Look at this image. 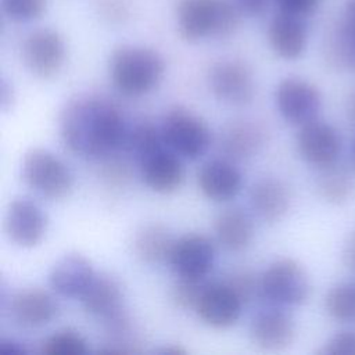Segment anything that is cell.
<instances>
[{
  "label": "cell",
  "instance_id": "7402d4cb",
  "mask_svg": "<svg viewBox=\"0 0 355 355\" xmlns=\"http://www.w3.org/2000/svg\"><path fill=\"white\" fill-rule=\"evenodd\" d=\"M79 300L83 311L101 322L125 309L123 287L118 277L108 272L96 273Z\"/></svg>",
  "mask_w": 355,
  "mask_h": 355
},
{
  "label": "cell",
  "instance_id": "52a82bcc",
  "mask_svg": "<svg viewBox=\"0 0 355 355\" xmlns=\"http://www.w3.org/2000/svg\"><path fill=\"white\" fill-rule=\"evenodd\" d=\"M21 55L32 75L40 79H51L60 73L65 64L67 46L57 31L39 28L25 36Z\"/></svg>",
  "mask_w": 355,
  "mask_h": 355
},
{
  "label": "cell",
  "instance_id": "6da1fadb",
  "mask_svg": "<svg viewBox=\"0 0 355 355\" xmlns=\"http://www.w3.org/2000/svg\"><path fill=\"white\" fill-rule=\"evenodd\" d=\"M129 128L122 111L108 98L78 94L58 115V133L73 155L101 161L125 147Z\"/></svg>",
  "mask_w": 355,
  "mask_h": 355
},
{
  "label": "cell",
  "instance_id": "d590c367",
  "mask_svg": "<svg viewBox=\"0 0 355 355\" xmlns=\"http://www.w3.org/2000/svg\"><path fill=\"white\" fill-rule=\"evenodd\" d=\"M98 12L108 22H122L129 15L128 0H97Z\"/></svg>",
  "mask_w": 355,
  "mask_h": 355
},
{
  "label": "cell",
  "instance_id": "d6986e66",
  "mask_svg": "<svg viewBox=\"0 0 355 355\" xmlns=\"http://www.w3.org/2000/svg\"><path fill=\"white\" fill-rule=\"evenodd\" d=\"M197 184L208 200L226 202L240 193L243 175L232 159L214 158L204 162L198 169Z\"/></svg>",
  "mask_w": 355,
  "mask_h": 355
},
{
  "label": "cell",
  "instance_id": "8fae6325",
  "mask_svg": "<svg viewBox=\"0 0 355 355\" xmlns=\"http://www.w3.org/2000/svg\"><path fill=\"white\" fill-rule=\"evenodd\" d=\"M166 263L178 277H208L215 263V245L204 234H183L175 239Z\"/></svg>",
  "mask_w": 355,
  "mask_h": 355
},
{
  "label": "cell",
  "instance_id": "ab89813d",
  "mask_svg": "<svg viewBox=\"0 0 355 355\" xmlns=\"http://www.w3.org/2000/svg\"><path fill=\"white\" fill-rule=\"evenodd\" d=\"M343 262L349 270H352L355 273V230H352L348 234V237L344 243Z\"/></svg>",
  "mask_w": 355,
  "mask_h": 355
},
{
  "label": "cell",
  "instance_id": "836d02e7",
  "mask_svg": "<svg viewBox=\"0 0 355 355\" xmlns=\"http://www.w3.org/2000/svg\"><path fill=\"white\" fill-rule=\"evenodd\" d=\"M47 7V0H1L3 12L14 22L37 19Z\"/></svg>",
  "mask_w": 355,
  "mask_h": 355
},
{
  "label": "cell",
  "instance_id": "f35d334b",
  "mask_svg": "<svg viewBox=\"0 0 355 355\" xmlns=\"http://www.w3.org/2000/svg\"><path fill=\"white\" fill-rule=\"evenodd\" d=\"M29 349L26 345L15 338L1 337L0 338V354L1 355H25Z\"/></svg>",
  "mask_w": 355,
  "mask_h": 355
},
{
  "label": "cell",
  "instance_id": "7bdbcfd3",
  "mask_svg": "<svg viewBox=\"0 0 355 355\" xmlns=\"http://www.w3.org/2000/svg\"><path fill=\"white\" fill-rule=\"evenodd\" d=\"M352 162H354V166H355V141H354V146H352Z\"/></svg>",
  "mask_w": 355,
  "mask_h": 355
},
{
  "label": "cell",
  "instance_id": "cb8c5ba5",
  "mask_svg": "<svg viewBox=\"0 0 355 355\" xmlns=\"http://www.w3.org/2000/svg\"><path fill=\"white\" fill-rule=\"evenodd\" d=\"M214 233L218 243L230 252L244 251L254 239L251 216L239 207L226 208L214 220Z\"/></svg>",
  "mask_w": 355,
  "mask_h": 355
},
{
  "label": "cell",
  "instance_id": "4316f807",
  "mask_svg": "<svg viewBox=\"0 0 355 355\" xmlns=\"http://www.w3.org/2000/svg\"><path fill=\"white\" fill-rule=\"evenodd\" d=\"M316 191L324 201L330 204H343L348 201L355 190V179L352 173L338 162L318 169Z\"/></svg>",
  "mask_w": 355,
  "mask_h": 355
},
{
  "label": "cell",
  "instance_id": "ba28073f",
  "mask_svg": "<svg viewBox=\"0 0 355 355\" xmlns=\"http://www.w3.org/2000/svg\"><path fill=\"white\" fill-rule=\"evenodd\" d=\"M208 86L212 94L230 105H247L255 96V80L251 68L241 60L223 58L208 69Z\"/></svg>",
  "mask_w": 355,
  "mask_h": 355
},
{
  "label": "cell",
  "instance_id": "83f0119b",
  "mask_svg": "<svg viewBox=\"0 0 355 355\" xmlns=\"http://www.w3.org/2000/svg\"><path fill=\"white\" fill-rule=\"evenodd\" d=\"M166 146L161 133V128L148 121H141L129 128L123 151L133 155L136 161L154 150Z\"/></svg>",
  "mask_w": 355,
  "mask_h": 355
},
{
  "label": "cell",
  "instance_id": "d6a6232c",
  "mask_svg": "<svg viewBox=\"0 0 355 355\" xmlns=\"http://www.w3.org/2000/svg\"><path fill=\"white\" fill-rule=\"evenodd\" d=\"M222 282H225L244 304L251 302L259 295V276L251 269H234L229 272Z\"/></svg>",
  "mask_w": 355,
  "mask_h": 355
},
{
  "label": "cell",
  "instance_id": "e575fe53",
  "mask_svg": "<svg viewBox=\"0 0 355 355\" xmlns=\"http://www.w3.org/2000/svg\"><path fill=\"white\" fill-rule=\"evenodd\" d=\"M316 352L319 355H355V330L337 331Z\"/></svg>",
  "mask_w": 355,
  "mask_h": 355
},
{
  "label": "cell",
  "instance_id": "4dcf8cb0",
  "mask_svg": "<svg viewBox=\"0 0 355 355\" xmlns=\"http://www.w3.org/2000/svg\"><path fill=\"white\" fill-rule=\"evenodd\" d=\"M208 284L209 280L207 277L194 279L176 276V280L169 290L171 302L179 309L194 311Z\"/></svg>",
  "mask_w": 355,
  "mask_h": 355
},
{
  "label": "cell",
  "instance_id": "ac0fdd59",
  "mask_svg": "<svg viewBox=\"0 0 355 355\" xmlns=\"http://www.w3.org/2000/svg\"><path fill=\"white\" fill-rule=\"evenodd\" d=\"M326 62L340 71H355V0H345L340 19L324 39Z\"/></svg>",
  "mask_w": 355,
  "mask_h": 355
},
{
  "label": "cell",
  "instance_id": "2e32d148",
  "mask_svg": "<svg viewBox=\"0 0 355 355\" xmlns=\"http://www.w3.org/2000/svg\"><path fill=\"white\" fill-rule=\"evenodd\" d=\"M244 305L225 282H209L194 312L207 326L227 329L239 320Z\"/></svg>",
  "mask_w": 355,
  "mask_h": 355
},
{
  "label": "cell",
  "instance_id": "8d00e7d4",
  "mask_svg": "<svg viewBox=\"0 0 355 355\" xmlns=\"http://www.w3.org/2000/svg\"><path fill=\"white\" fill-rule=\"evenodd\" d=\"M277 11L306 18L312 15L322 0H273Z\"/></svg>",
  "mask_w": 355,
  "mask_h": 355
},
{
  "label": "cell",
  "instance_id": "3957f363",
  "mask_svg": "<svg viewBox=\"0 0 355 355\" xmlns=\"http://www.w3.org/2000/svg\"><path fill=\"white\" fill-rule=\"evenodd\" d=\"M241 15L233 0H179L176 4L178 32L186 42L229 37L237 31Z\"/></svg>",
  "mask_w": 355,
  "mask_h": 355
},
{
  "label": "cell",
  "instance_id": "30bf717a",
  "mask_svg": "<svg viewBox=\"0 0 355 355\" xmlns=\"http://www.w3.org/2000/svg\"><path fill=\"white\" fill-rule=\"evenodd\" d=\"M47 215L42 207L28 197L10 201L4 215V232L11 243L21 248H33L46 236Z\"/></svg>",
  "mask_w": 355,
  "mask_h": 355
},
{
  "label": "cell",
  "instance_id": "e0dca14e",
  "mask_svg": "<svg viewBox=\"0 0 355 355\" xmlns=\"http://www.w3.org/2000/svg\"><path fill=\"white\" fill-rule=\"evenodd\" d=\"M94 276V268L86 257L78 252H69L53 263L47 282L57 295L79 300Z\"/></svg>",
  "mask_w": 355,
  "mask_h": 355
},
{
  "label": "cell",
  "instance_id": "9c48e42d",
  "mask_svg": "<svg viewBox=\"0 0 355 355\" xmlns=\"http://www.w3.org/2000/svg\"><path fill=\"white\" fill-rule=\"evenodd\" d=\"M275 103L283 119L291 125L302 126L318 119L322 108V94L312 82L288 76L276 86Z\"/></svg>",
  "mask_w": 355,
  "mask_h": 355
},
{
  "label": "cell",
  "instance_id": "b9f144b4",
  "mask_svg": "<svg viewBox=\"0 0 355 355\" xmlns=\"http://www.w3.org/2000/svg\"><path fill=\"white\" fill-rule=\"evenodd\" d=\"M351 114H352V116L355 118V94L352 96V98H351Z\"/></svg>",
  "mask_w": 355,
  "mask_h": 355
},
{
  "label": "cell",
  "instance_id": "9a60e30c",
  "mask_svg": "<svg viewBox=\"0 0 355 355\" xmlns=\"http://www.w3.org/2000/svg\"><path fill=\"white\" fill-rule=\"evenodd\" d=\"M283 306L269 305L258 311L250 323L251 341L265 351H282L295 337V322Z\"/></svg>",
  "mask_w": 355,
  "mask_h": 355
},
{
  "label": "cell",
  "instance_id": "5bb4252c",
  "mask_svg": "<svg viewBox=\"0 0 355 355\" xmlns=\"http://www.w3.org/2000/svg\"><path fill=\"white\" fill-rule=\"evenodd\" d=\"M180 158L168 146L144 155L136 161L143 183L158 194L175 193L184 180V168Z\"/></svg>",
  "mask_w": 355,
  "mask_h": 355
},
{
  "label": "cell",
  "instance_id": "603a6c76",
  "mask_svg": "<svg viewBox=\"0 0 355 355\" xmlns=\"http://www.w3.org/2000/svg\"><path fill=\"white\" fill-rule=\"evenodd\" d=\"M248 198L252 211L268 223L282 220L291 205L290 187L275 176H265L254 182Z\"/></svg>",
  "mask_w": 355,
  "mask_h": 355
},
{
  "label": "cell",
  "instance_id": "5b68a950",
  "mask_svg": "<svg viewBox=\"0 0 355 355\" xmlns=\"http://www.w3.org/2000/svg\"><path fill=\"white\" fill-rule=\"evenodd\" d=\"M259 295L272 305H302L311 295L309 276L298 261L276 259L259 275Z\"/></svg>",
  "mask_w": 355,
  "mask_h": 355
},
{
  "label": "cell",
  "instance_id": "484cf974",
  "mask_svg": "<svg viewBox=\"0 0 355 355\" xmlns=\"http://www.w3.org/2000/svg\"><path fill=\"white\" fill-rule=\"evenodd\" d=\"M104 343L100 354H140L141 338L126 309L103 320Z\"/></svg>",
  "mask_w": 355,
  "mask_h": 355
},
{
  "label": "cell",
  "instance_id": "7c38bea8",
  "mask_svg": "<svg viewBox=\"0 0 355 355\" xmlns=\"http://www.w3.org/2000/svg\"><path fill=\"white\" fill-rule=\"evenodd\" d=\"M295 143L301 158L316 169L338 162L343 147L340 132L320 119L300 126Z\"/></svg>",
  "mask_w": 355,
  "mask_h": 355
},
{
  "label": "cell",
  "instance_id": "7a4b0ae2",
  "mask_svg": "<svg viewBox=\"0 0 355 355\" xmlns=\"http://www.w3.org/2000/svg\"><path fill=\"white\" fill-rule=\"evenodd\" d=\"M112 86L126 97H141L157 89L165 73L162 55L146 46L121 44L108 61Z\"/></svg>",
  "mask_w": 355,
  "mask_h": 355
},
{
  "label": "cell",
  "instance_id": "f546056e",
  "mask_svg": "<svg viewBox=\"0 0 355 355\" xmlns=\"http://www.w3.org/2000/svg\"><path fill=\"white\" fill-rule=\"evenodd\" d=\"M327 313L343 323L355 322V282L337 283L324 297Z\"/></svg>",
  "mask_w": 355,
  "mask_h": 355
},
{
  "label": "cell",
  "instance_id": "44dd1931",
  "mask_svg": "<svg viewBox=\"0 0 355 355\" xmlns=\"http://www.w3.org/2000/svg\"><path fill=\"white\" fill-rule=\"evenodd\" d=\"M270 49L283 60L300 58L308 44L305 18L277 11L268 26Z\"/></svg>",
  "mask_w": 355,
  "mask_h": 355
},
{
  "label": "cell",
  "instance_id": "74e56055",
  "mask_svg": "<svg viewBox=\"0 0 355 355\" xmlns=\"http://www.w3.org/2000/svg\"><path fill=\"white\" fill-rule=\"evenodd\" d=\"M233 1L237 4V7L243 14L250 17H259L268 10L270 1L273 0H233Z\"/></svg>",
  "mask_w": 355,
  "mask_h": 355
},
{
  "label": "cell",
  "instance_id": "f1b7e54d",
  "mask_svg": "<svg viewBox=\"0 0 355 355\" xmlns=\"http://www.w3.org/2000/svg\"><path fill=\"white\" fill-rule=\"evenodd\" d=\"M39 352L44 355H85L89 352V344L78 330L65 327L42 340Z\"/></svg>",
  "mask_w": 355,
  "mask_h": 355
},
{
  "label": "cell",
  "instance_id": "d4e9b609",
  "mask_svg": "<svg viewBox=\"0 0 355 355\" xmlns=\"http://www.w3.org/2000/svg\"><path fill=\"white\" fill-rule=\"evenodd\" d=\"M175 239L171 230L158 222L140 226L133 234L132 248L135 257L147 265L168 262Z\"/></svg>",
  "mask_w": 355,
  "mask_h": 355
},
{
  "label": "cell",
  "instance_id": "60d3db41",
  "mask_svg": "<svg viewBox=\"0 0 355 355\" xmlns=\"http://www.w3.org/2000/svg\"><path fill=\"white\" fill-rule=\"evenodd\" d=\"M154 352H158L161 355H166V354L168 355H183V354H186V349L179 347V345L172 344V345H168V347H162V348H159V349H157Z\"/></svg>",
  "mask_w": 355,
  "mask_h": 355
},
{
  "label": "cell",
  "instance_id": "ffe728a7",
  "mask_svg": "<svg viewBox=\"0 0 355 355\" xmlns=\"http://www.w3.org/2000/svg\"><path fill=\"white\" fill-rule=\"evenodd\" d=\"M266 141L268 130L255 119H234L220 130V148L229 159L251 158L262 150Z\"/></svg>",
  "mask_w": 355,
  "mask_h": 355
},
{
  "label": "cell",
  "instance_id": "277c9868",
  "mask_svg": "<svg viewBox=\"0 0 355 355\" xmlns=\"http://www.w3.org/2000/svg\"><path fill=\"white\" fill-rule=\"evenodd\" d=\"M24 183L49 200L67 198L73 190V173L69 166L50 150L35 147L24 154L21 162Z\"/></svg>",
  "mask_w": 355,
  "mask_h": 355
},
{
  "label": "cell",
  "instance_id": "4fadbf2b",
  "mask_svg": "<svg viewBox=\"0 0 355 355\" xmlns=\"http://www.w3.org/2000/svg\"><path fill=\"white\" fill-rule=\"evenodd\" d=\"M58 302L46 290L26 287L15 291L7 302L10 320L22 329H39L58 315Z\"/></svg>",
  "mask_w": 355,
  "mask_h": 355
},
{
  "label": "cell",
  "instance_id": "8992f818",
  "mask_svg": "<svg viewBox=\"0 0 355 355\" xmlns=\"http://www.w3.org/2000/svg\"><path fill=\"white\" fill-rule=\"evenodd\" d=\"M159 128L165 144L182 158L197 159L211 146L212 135L207 122L183 105L168 108Z\"/></svg>",
  "mask_w": 355,
  "mask_h": 355
},
{
  "label": "cell",
  "instance_id": "1f68e13d",
  "mask_svg": "<svg viewBox=\"0 0 355 355\" xmlns=\"http://www.w3.org/2000/svg\"><path fill=\"white\" fill-rule=\"evenodd\" d=\"M100 178L107 187L122 189L130 182L132 169L129 162L125 158H121L116 153L101 159Z\"/></svg>",
  "mask_w": 355,
  "mask_h": 355
}]
</instances>
